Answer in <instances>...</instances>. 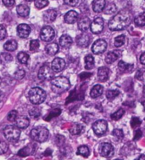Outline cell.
<instances>
[{
	"label": "cell",
	"mask_w": 145,
	"mask_h": 160,
	"mask_svg": "<svg viewBox=\"0 0 145 160\" xmlns=\"http://www.w3.org/2000/svg\"><path fill=\"white\" fill-rule=\"evenodd\" d=\"M77 153L78 154V155H81V156H82V157L84 158H87L90 154L89 148H87V146H81V147H79L78 149H77Z\"/></svg>",
	"instance_id": "cell-30"
},
{
	"label": "cell",
	"mask_w": 145,
	"mask_h": 160,
	"mask_svg": "<svg viewBox=\"0 0 145 160\" xmlns=\"http://www.w3.org/2000/svg\"><path fill=\"white\" fill-rule=\"evenodd\" d=\"M65 4H67L69 6L75 7L77 6V3H79V0H64Z\"/></svg>",
	"instance_id": "cell-50"
},
{
	"label": "cell",
	"mask_w": 145,
	"mask_h": 160,
	"mask_svg": "<svg viewBox=\"0 0 145 160\" xmlns=\"http://www.w3.org/2000/svg\"><path fill=\"white\" fill-rule=\"evenodd\" d=\"M140 62L143 65H145V52H143L140 56Z\"/></svg>",
	"instance_id": "cell-54"
},
{
	"label": "cell",
	"mask_w": 145,
	"mask_h": 160,
	"mask_svg": "<svg viewBox=\"0 0 145 160\" xmlns=\"http://www.w3.org/2000/svg\"><path fill=\"white\" fill-rule=\"evenodd\" d=\"M17 118H18V112L16 110H13V111H10L8 113L7 119L10 121V122H14V121H16Z\"/></svg>",
	"instance_id": "cell-44"
},
{
	"label": "cell",
	"mask_w": 145,
	"mask_h": 160,
	"mask_svg": "<svg viewBox=\"0 0 145 160\" xmlns=\"http://www.w3.org/2000/svg\"><path fill=\"white\" fill-rule=\"evenodd\" d=\"M7 36V30L4 26L0 25V40H3Z\"/></svg>",
	"instance_id": "cell-49"
},
{
	"label": "cell",
	"mask_w": 145,
	"mask_h": 160,
	"mask_svg": "<svg viewBox=\"0 0 145 160\" xmlns=\"http://www.w3.org/2000/svg\"><path fill=\"white\" fill-rule=\"evenodd\" d=\"M91 27V21L88 17H83L78 22V28L82 32H86Z\"/></svg>",
	"instance_id": "cell-20"
},
{
	"label": "cell",
	"mask_w": 145,
	"mask_h": 160,
	"mask_svg": "<svg viewBox=\"0 0 145 160\" xmlns=\"http://www.w3.org/2000/svg\"><path fill=\"white\" fill-rule=\"evenodd\" d=\"M29 58H30V56H29L27 53L26 52H20L18 54V56H17L19 62L21 63V64H26L28 61H29Z\"/></svg>",
	"instance_id": "cell-31"
},
{
	"label": "cell",
	"mask_w": 145,
	"mask_h": 160,
	"mask_svg": "<svg viewBox=\"0 0 145 160\" xmlns=\"http://www.w3.org/2000/svg\"><path fill=\"white\" fill-rule=\"evenodd\" d=\"M70 132L71 135L73 136H78L84 131V127L83 125H82L80 123H75L73 126L70 128Z\"/></svg>",
	"instance_id": "cell-26"
},
{
	"label": "cell",
	"mask_w": 145,
	"mask_h": 160,
	"mask_svg": "<svg viewBox=\"0 0 145 160\" xmlns=\"http://www.w3.org/2000/svg\"><path fill=\"white\" fill-rule=\"evenodd\" d=\"M142 105L143 106V108H144V110H145V101L142 102Z\"/></svg>",
	"instance_id": "cell-57"
},
{
	"label": "cell",
	"mask_w": 145,
	"mask_h": 160,
	"mask_svg": "<svg viewBox=\"0 0 145 160\" xmlns=\"http://www.w3.org/2000/svg\"><path fill=\"white\" fill-rule=\"evenodd\" d=\"M30 147H31V145H29L27 147H25L24 148H22L21 151H19V156H21V157H26V156H27L29 154H31L33 152V149L30 148Z\"/></svg>",
	"instance_id": "cell-36"
},
{
	"label": "cell",
	"mask_w": 145,
	"mask_h": 160,
	"mask_svg": "<svg viewBox=\"0 0 145 160\" xmlns=\"http://www.w3.org/2000/svg\"><path fill=\"white\" fill-rule=\"evenodd\" d=\"M49 136V129L44 127H37L32 129L31 131V137L35 142H46Z\"/></svg>",
	"instance_id": "cell-4"
},
{
	"label": "cell",
	"mask_w": 145,
	"mask_h": 160,
	"mask_svg": "<svg viewBox=\"0 0 145 160\" xmlns=\"http://www.w3.org/2000/svg\"><path fill=\"white\" fill-rule=\"evenodd\" d=\"M112 135L114 136L115 138L116 139L117 141H121L122 139L124 138V134L122 129H115L113 130L112 132Z\"/></svg>",
	"instance_id": "cell-38"
},
{
	"label": "cell",
	"mask_w": 145,
	"mask_h": 160,
	"mask_svg": "<svg viewBox=\"0 0 145 160\" xmlns=\"http://www.w3.org/2000/svg\"><path fill=\"white\" fill-rule=\"evenodd\" d=\"M17 46H18V44L16 40H9L4 43L3 48L4 49H6L7 51H15L17 49Z\"/></svg>",
	"instance_id": "cell-27"
},
{
	"label": "cell",
	"mask_w": 145,
	"mask_h": 160,
	"mask_svg": "<svg viewBox=\"0 0 145 160\" xmlns=\"http://www.w3.org/2000/svg\"><path fill=\"white\" fill-rule=\"evenodd\" d=\"M133 15L128 9H123L109 22V28L111 31H121L127 28L132 22Z\"/></svg>",
	"instance_id": "cell-1"
},
{
	"label": "cell",
	"mask_w": 145,
	"mask_h": 160,
	"mask_svg": "<svg viewBox=\"0 0 145 160\" xmlns=\"http://www.w3.org/2000/svg\"><path fill=\"white\" fill-rule=\"evenodd\" d=\"M54 36H55V32L54 30V28L49 27V26L43 27L40 32L41 39L44 41V42H50V41H52Z\"/></svg>",
	"instance_id": "cell-7"
},
{
	"label": "cell",
	"mask_w": 145,
	"mask_h": 160,
	"mask_svg": "<svg viewBox=\"0 0 145 160\" xmlns=\"http://www.w3.org/2000/svg\"><path fill=\"white\" fill-rule=\"evenodd\" d=\"M121 56V51L120 50H113L107 54V56L105 57V62L108 64L114 63L115 61H117L118 59Z\"/></svg>",
	"instance_id": "cell-15"
},
{
	"label": "cell",
	"mask_w": 145,
	"mask_h": 160,
	"mask_svg": "<svg viewBox=\"0 0 145 160\" xmlns=\"http://www.w3.org/2000/svg\"><path fill=\"white\" fill-rule=\"evenodd\" d=\"M142 135L143 133L142 131H141V129H137L136 131H135V133H134V138H133V140H134V141H138V140H139V139L141 138Z\"/></svg>",
	"instance_id": "cell-52"
},
{
	"label": "cell",
	"mask_w": 145,
	"mask_h": 160,
	"mask_svg": "<svg viewBox=\"0 0 145 160\" xmlns=\"http://www.w3.org/2000/svg\"><path fill=\"white\" fill-rule=\"evenodd\" d=\"M45 50L46 52L49 55V56H54L57 54V52L59 51V46L58 44L55 43H52L48 44L46 47H45Z\"/></svg>",
	"instance_id": "cell-25"
},
{
	"label": "cell",
	"mask_w": 145,
	"mask_h": 160,
	"mask_svg": "<svg viewBox=\"0 0 145 160\" xmlns=\"http://www.w3.org/2000/svg\"><path fill=\"white\" fill-rule=\"evenodd\" d=\"M115 160H122V159H120V158H117V159H115Z\"/></svg>",
	"instance_id": "cell-60"
},
{
	"label": "cell",
	"mask_w": 145,
	"mask_h": 160,
	"mask_svg": "<svg viewBox=\"0 0 145 160\" xmlns=\"http://www.w3.org/2000/svg\"><path fill=\"white\" fill-rule=\"evenodd\" d=\"M46 92L39 87H33L28 93V97L30 102L34 105L42 104L46 99Z\"/></svg>",
	"instance_id": "cell-2"
},
{
	"label": "cell",
	"mask_w": 145,
	"mask_h": 160,
	"mask_svg": "<svg viewBox=\"0 0 145 160\" xmlns=\"http://www.w3.org/2000/svg\"><path fill=\"white\" fill-rule=\"evenodd\" d=\"M118 67L120 68V70H121L122 72H131L133 71V65L126 63V62H124L123 61H120V62H119V63H118Z\"/></svg>",
	"instance_id": "cell-29"
},
{
	"label": "cell",
	"mask_w": 145,
	"mask_h": 160,
	"mask_svg": "<svg viewBox=\"0 0 145 160\" xmlns=\"http://www.w3.org/2000/svg\"><path fill=\"white\" fill-rule=\"evenodd\" d=\"M16 11L19 16L21 17H26L29 16L30 13V8L26 4H19L16 8Z\"/></svg>",
	"instance_id": "cell-23"
},
{
	"label": "cell",
	"mask_w": 145,
	"mask_h": 160,
	"mask_svg": "<svg viewBox=\"0 0 145 160\" xmlns=\"http://www.w3.org/2000/svg\"><path fill=\"white\" fill-rule=\"evenodd\" d=\"M3 97H4V94L0 90V102H2V101H3Z\"/></svg>",
	"instance_id": "cell-56"
},
{
	"label": "cell",
	"mask_w": 145,
	"mask_h": 160,
	"mask_svg": "<svg viewBox=\"0 0 145 160\" xmlns=\"http://www.w3.org/2000/svg\"><path fill=\"white\" fill-rule=\"evenodd\" d=\"M94 67V58L91 55H87L85 57V68L87 70H90Z\"/></svg>",
	"instance_id": "cell-28"
},
{
	"label": "cell",
	"mask_w": 145,
	"mask_h": 160,
	"mask_svg": "<svg viewBox=\"0 0 145 160\" xmlns=\"http://www.w3.org/2000/svg\"><path fill=\"white\" fill-rule=\"evenodd\" d=\"M1 82H2V79H1V78H0V83H1Z\"/></svg>",
	"instance_id": "cell-59"
},
{
	"label": "cell",
	"mask_w": 145,
	"mask_h": 160,
	"mask_svg": "<svg viewBox=\"0 0 145 160\" xmlns=\"http://www.w3.org/2000/svg\"><path fill=\"white\" fill-rule=\"evenodd\" d=\"M25 75H26V72L24 71V70H22V69H20V70H17V71L15 72V74H14V77H15L16 79L21 80L25 77Z\"/></svg>",
	"instance_id": "cell-46"
},
{
	"label": "cell",
	"mask_w": 145,
	"mask_h": 160,
	"mask_svg": "<svg viewBox=\"0 0 145 160\" xmlns=\"http://www.w3.org/2000/svg\"><path fill=\"white\" fill-rule=\"evenodd\" d=\"M26 1H28V2H31V1H33V0H26Z\"/></svg>",
	"instance_id": "cell-58"
},
{
	"label": "cell",
	"mask_w": 145,
	"mask_h": 160,
	"mask_svg": "<svg viewBox=\"0 0 145 160\" xmlns=\"http://www.w3.org/2000/svg\"><path fill=\"white\" fill-rule=\"evenodd\" d=\"M107 129H108V123L105 120H98L93 124V132L98 136H104L107 132Z\"/></svg>",
	"instance_id": "cell-6"
},
{
	"label": "cell",
	"mask_w": 145,
	"mask_h": 160,
	"mask_svg": "<svg viewBox=\"0 0 145 160\" xmlns=\"http://www.w3.org/2000/svg\"><path fill=\"white\" fill-rule=\"evenodd\" d=\"M104 24L105 22L102 17H97L93 20V22L91 23V31L94 34H99L103 31L104 29Z\"/></svg>",
	"instance_id": "cell-9"
},
{
	"label": "cell",
	"mask_w": 145,
	"mask_h": 160,
	"mask_svg": "<svg viewBox=\"0 0 145 160\" xmlns=\"http://www.w3.org/2000/svg\"><path fill=\"white\" fill-rule=\"evenodd\" d=\"M9 145L6 142H0V155L5 153L8 151Z\"/></svg>",
	"instance_id": "cell-48"
},
{
	"label": "cell",
	"mask_w": 145,
	"mask_h": 160,
	"mask_svg": "<svg viewBox=\"0 0 145 160\" xmlns=\"http://www.w3.org/2000/svg\"><path fill=\"white\" fill-rule=\"evenodd\" d=\"M106 49H107L106 41L104 39H99L93 44L92 51L96 55H99V54H102V53L105 52Z\"/></svg>",
	"instance_id": "cell-10"
},
{
	"label": "cell",
	"mask_w": 145,
	"mask_h": 160,
	"mask_svg": "<svg viewBox=\"0 0 145 160\" xmlns=\"http://www.w3.org/2000/svg\"><path fill=\"white\" fill-rule=\"evenodd\" d=\"M13 56L9 54V53H2L0 55V62L3 63H9V62H12Z\"/></svg>",
	"instance_id": "cell-34"
},
{
	"label": "cell",
	"mask_w": 145,
	"mask_h": 160,
	"mask_svg": "<svg viewBox=\"0 0 145 160\" xmlns=\"http://www.w3.org/2000/svg\"><path fill=\"white\" fill-rule=\"evenodd\" d=\"M100 154L105 158H110L114 154V148L110 143H103L100 148Z\"/></svg>",
	"instance_id": "cell-11"
},
{
	"label": "cell",
	"mask_w": 145,
	"mask_h": 160,
	"mask_svg": "<svg viewBox=\"0 0 145 160\" xmlns=\"http://www.w3.org/2000/svg\"><path fill=\"white\" fill-rule=\"evenodd\" d=\"M51 84H52L53 90L56 93H60L63 91H65L70 88L71 83L67 78L63 77H57L53 78L51 80Z\"/></svg>",
	"instance_id": "cell-3"
},
{
	"label": "cell",
	"mask_w": 145,
	"mask_h": 160,
	"mask_svg": "<svg viewBox=\"0 0 145 160\" xmlns=\"http://www.w3.org/2000/svg\"><path fill=\"white\" fill-rule=\"evenodd\" d=\"M54 71L48 65H44L38 72V78L40 80H52L54 78Z\"/></svg>",
	"instance_id": "cell-8"
},
{
	"label": "cell",
	"mask_w": 145,
	"mask_h": 160,
	"mask_svg": "<svg viewBox=\"0 0 145 160\" xmlns=\"http://www.w3.org/2000/svg\"><path fill=\"white\" fill-rule=\"evenodd\" d=\"M60 112H61V110L59 109V108L54 109V110H53L52 112H50V113L48 115V117L45 118V120H47V121H49L50 119H52L53 118L59 116V114H60Z\"/></svg>",
	"instance_id": "cell-42"
},
{
	"label": "cell",
	"mask_w": 145,
	"mask_h": 160,
	"mask_svg": "<svg viewBox=\"0 0 145 160\" xmlns=\"http://www.w3.org/2000/svg\"><path fill=\"white\" fill-rule=\"evenodd\" d=\"M92 76V73H88V72H82L80 74V78L82 80H85L86 78H88L89 77Z\"/></svg>",
	"instance_id": "cell-53"
},
{
	"label": "cell",
	"mask_w": 145,
	"mask_h": 160,
	"mask_svg": "<svg viewBox=\"0 0 145 160\" xmlns=\"http://www.w3.org/2000/svg\"><path fill=\"white\" fill-rule=\"evenodd\" d=\"M135 78L139 81H145V68H141L138 70L135 74Z\"/></svg>",
	"instance_id": "cell-39"
},
{
	"label": "cell",
	"mask_w": 145,
	"mask_h": 160,
	"mask_svg": "<svg viewBox=\"0 0 145 160\" xmlns=\"http://www.w3.org/2000/svg\"><path fill=\"white\" fill-rule=\"evenodd\" d=\"M29 114H30V116H31L32 118H37L40 116L41 111L38 109V108H34L29 111Z\"/></svg>",
	"instance_id": "cell-45"
},
{
	"label": "cell",
	"mask_w": 145,
	"mask_h": 160,
	"mask_svg": "<svg viewBox=\"0 0 145 160\" xmlns=\"http://www.w3.org/2000/svg\"><path fill=\"white\" fill-rule=\"evenodd\" d=\"M59 44L63 48H69L72 44V38L67 34H64L59 38Z\"/></svg>",
	"instance_id": "cell-24"
},
{
	"label": "cell",
	"mask_w": 145,
	"mask_h": 160,
	"mask_svg": "<svg viewBox=\"0 0 145 160\" xmlns=\"http://www.w3.org/2000/svg\"><path fill=\"white\" fill-rule=\"evenodd\" d=\"M105 0H93V9L96 13L102 12L105 8Z\"/></svg>",
	"instance_id": "cell-21"
},
{
	"label": "cell",
	"mask_w": 145,
	"mask_h": 160,
	"mask_svg": "<svg viewBox=\"0 0 145 160\" xmlns=\"http://www.w3.org/2000/svg\"><path fill=\"white\" fill-rule=\"evenodd\" d=\"M90 43V38L87 33H83L78 35L77 37V43L78 46L82 47V48H86L88 46Z\"/></svg>",
	"instance_id": "cell-14"
},
{
	"label": "cell",
	"mask_w": 145,
	"mask_h": 160,
	"mask_svg": "<svg viewBox=\"0 0 145 160\" xmlns=\"http://www.w3.org/2000/svg\"><path fill=\"white\" fill-rule=\"evenodd\" d=\"M141 123H142V122H141V120L139 119L138 118L134 117L131 119V126H132V128H133V129L138 127L139 125L141 124Z\"/></svg>",
	"instance_id": "cell-47"
},
{
	"label": "cell",
	"mask_w": 145,
	"mask_h": 160,
	"mask_svg": "<svg viewBox=\"0 0 145 160\" xmlns=\"http://www.w3.org/2000/svg\"><path fill=\"white\" fill-rule=\"evenodd\" d=\"M39 46H40V43L38 40L33 39L30 42V50L31 51H33V52L37 51V49H39Z\"/></svg>",
	"instance_id": "cell-41"
},
{
	"label": "cell",
	"mask_w": 145,
	"mask_h": 160,
	"mask_svg": "<svg viewBox=\"0 0 145 160\" xmlns=\"http://www.w3.org/2000/svg\"><path fill=\"white\" fill-rule=\"evenodd\" d=\"M48 4H49L48 0H35V6L37 7V9H43Z\"/></svg>",
	"instance_id": "cell-43"
},
{
	"label": "cell",
	"mask_w": 145,
	"mask_h": 160,
	"mask_svg": "<svg viewBox=\"0 0 145 160\" xmlns=\"http://www.w3.org/2000/svg\"><path fill=\"white\" fill-rule=\"evenodd\" d=\"M135 160H145V156L142 154V155H140L138 158H137Z\"/></svg>",
	"instance_id": "cell-55"
},
{
	"label": "cell",
	"mask_w": 145,
	"mask_h": 160,
	"mask_svg": "<svg viewBox=\"0 0 145 160\" xmlns=\"http://www.w3.org/2000/svg\"><path fill=\"white\" fill-rule=\"evenodd\" d=\"M124 114H125V110H124L123 108H120V109H119L118 111H116L113 114H111L110 118H111V119H113V120H119L123 117Z\"/></svg>",
	"instance_id": "cell-37"
},
{
	"label": "cell",
	"mask_w": 145,
	"mask_h": 160,
	"mask_svg": "<svg viewBox=\"0 0 145 160\" xmlns=\"http://www.w3.org/2000/svg\"><path fill=\"white\" fill-rule=\"evenodd\" d=\"M3 136L9 142H16L21 136V130L18 127L14 126V125H9V126L5 127L3 129Z\"/></svg>",
	"instance_id": "cell-5"
},
{
	"label": "cell",
	"mask_w": 145,
	"mask_h": 160,
	"mask_svg": "<svg viewBox=\"0 0 145 160\" xmlns=\"http://www.w3.org/2000/svg\"><path fill=\"white\" fill-rule=\"evenodd\" d=\"M3 3L6 7H12L16 3V0H3Z\"/></svg>",
	"instance_id": "cell-51"
},
{
	"label": "cell",
	"mask_w": 145,
	"mask_h": 160,
	"mask_svg": "<svg viewBox=\"0 0 145 160\" xmlns=\"http://www.w3.org/2000/svg\"><path fill=\"white\" fill-rule=\"evenodd\" d=\"M120 92L118 90H115V89H110V90H108L106 92V97L109 99V100H114L115 97H117L119 96Z\"/></svg>",
	"instance_id": "cell-40"
},
{
	"label": "cell",
	"mask_w": 145,
	"mask_h": 160,
	"mask_svg": "<svg viewBox=\"0 0 145 160\" xmlns=\"http://www.w3.org/2000/svg\"><path fill=\"white\" fill-rule=\"evenodd\" d=\"M16 125L20 129H26L30 124V120L26 116H19L16 120Z\"/></svg>",
	"instance_id": "cell-18"
},
{
	"label": "cell",
	"mask_w": 145,
	"mask_h": 160,
	"mask_svg": "<svg viewBox=\"0 0 145 160\" xmlns=\"http://www.w3.org/2000/svg\"><path fill=\"white\" fill-rule=\"evenodd\" d=\"M78 18V14L75 10H70L66 13L64 17V20L66 23L68 24H73L77 21Z\"/></svg>",
	"instance_id": "cell-17"
},
{
	"label": "cell",
	"mask_w": 145,
	"mask_h": 160,
	"mask_svg": "<svg viewBox=\"0 0 145 160\" xmlns=\"http://www.w3.org/2000/svg\"><path fill=\"white\" fill-rule=\"evenodd\" d=\"M125 42H126V37L124 35H120V36L115 38V46L117 47V48L121 47L125 44Z\"/></svg>",
	"instance_id": "cell-35"
},
{
	"label": "cell",
	"mask_w": 145,
	"mask_h": 160,
	"mask_svg": "<svg viewBox=\"0 0 145 160\" xmlns=\"http://www.w3.org/2000/svg\"><path fill=\"white\" fill-rule=\"evenodd\" d=\"M65 68V62L62 58H57L54 59V61L51 63V68L53 69V71L55 72H61L62 70H64V68Z\"/></svg>",
	"instance_id": "cell-12"
},
{
	"label": "cell",
	"mask_w": 145,
	"mask_h": 160,
	"mask_svg": "<svg viewBox=\"0 0 145 160\" xmlns=\"http://www.w3.org/2000/svg\"><path fill=\"white\" fill-rule=\"evenodd\" d=\"M31 28L27 24H20L17 27V33L20 38H26L30 35Z\"/></svg>",
	"instance_id": "cell-13"
},
{
	"label": "cell",
	"mask_w": 145,
	"mask_h": 160,
	"mask_svg": "<svg viewBox=\"0 0 145 160\" xmlns=\"http://www.w3.org/2000/svg\"><path fill=\"white\" fill-rule=\"evenodd\" d=\"M116 10H117V8H116V6L115 5L114 3H110L109 5L105 6V9L103 11L106 15H113V14L116 12Z\"/></svg>",
	"instance_id": "cell-33"
},
{
	"label": "cell",
	"mask_w": 145,
	"mask_h": 160,
	"mask_svg": "<svg viewBox=\"0 0 145 160\" xmlns=\"http://www.w3.org/2000/svg\"><path fill=\"white\" fill-rule=\"evenodd\" d=\"M103 91H104V88H103L102 85L100 84H96L92 88L91 91H90V96L92 98H97V97H99L103 94Z\"/></svg>",
	"instance_id": "cell-22"
},
{
	"label": "cell",
	"mask_w": 145,
	"mask_h": 160,
	"mask_svg": "<svg viewBox=\"0 0 145 160\" xmlns=\"http://www.w3.org/2000/svg\"><path fill=\"white\" fill-rule=\"evenodd\" d=\"M57 17V12L54 9H49L43 14V19L46 22H53Z\"/></svg>",
	"instance_id": "cell-19"
},
{
	"label": "cell",
	"mask_w": 145,
	"mask_h": 160,
	"mask_svg": "<svg viewBox=\"0 0 145 160\" xmlns=\"http://www.w3.org/2000/svg\"><path fill=\"white\" fill-rule=\"evenodd\" d=\"M134 23L136 26L138 27H143L145 25V12H143L140 14L138 16H137L136 18L134 19Z\"/></svg>",
	"instance_id": "cell-32"
},
{
	"label": "cell",
	"mask_w": 145,
	"mask_h": 160,
	"mask_svg": "<svg viewBox=\"0 0 145 160\" xmlns=\"http://www.w3.org/2000/svg\"><path fill=\"white\" fill-rule=\"evenodd\" d=\"M109 75H110L109 68H105V67H101V68H99V70H98V79L100 82L107 81L109 78Z\"/></svg>",
	"instance_id": "cell-16"
}]
</instances>
